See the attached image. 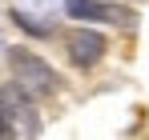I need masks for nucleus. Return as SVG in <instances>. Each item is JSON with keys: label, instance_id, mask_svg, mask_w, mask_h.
Wrapping results in <instances>:
<instances>
[{"label": "nucleus", "instance_id": "1", "mask_svg": "<svg viewBox=\"0 0 149 140\" xmlns=\"http://www.w3.org/2000/svg\"><path fill=\"white\" fill-rule=\"evenodd\" d=\"M8 64H12L16 84H20L32 100L52 96L56 88H61V76L52 72V64H45V60H40L36 52H28V48H8Z\"/></svg>", "mask_w": 149, "mask_h": 140}, {"label": "nucleus", "instance_id": "2", "mask_svg": "<svg viewBox=\"0 0 149 140\" xmlns=\"http://www.w3.org/2000/svg\"><path fill=\"white\" fill-rule=\"evenodd\" d=\"M65 44H69V60H73L77 68H93L101 56H105V36L93 32V28H73L69 36H65Z\"/></svg>", "mask_w": 149, "mask_h": 140}, {"label": "nucleus", "instance_id": "3", "mask_svg": "<svg viewBox=\"0 0 149 140\" xmlns=\"http://www.w3.org/2000/svg\"><path fill=\"white\" fill-rule=\"evenodd\" d=\"M65 12L73 16V20L81 24H97V20H129V8H121V4H105V0H65Z\"/></svg>", "mask_w": 149, "mask_h": 140}, {"label": "nucleus", "instance_id": "4", "mask_svg": "<svg viewBox=\"0 0 149 140\" xmlns=\"http://www.w3.org/2000/svg\"><path fill=\"white\" fill-rule=\"evenodd\" d=\"M20 96L24 88H0V136H16V120H20Z\"/></svg>", "mask_w": 149, "mask_h": 140}]
</instances>
